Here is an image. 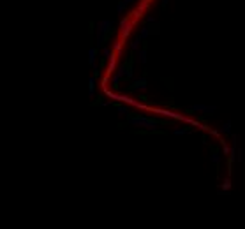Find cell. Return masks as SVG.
Returning <instances> with one entry per match:
<instances>
[{
	"label": "cell",
	"instance_id": "obj_1",
	"mask_svg": "<svg viewBox=\"0 0 245 229\" xmlns=\"http://www.w3.org/2000/svg\"><path fill=\"white\" fill-rule=\"evenodd\" d=\"M113 27H115L113 20H101V21H97V35L106 37V34L111 32V28Z\"/></svg>",
	"mask_w": 245,
	"mask_h": 229
},
{
	"label": "cell",
	"instance_id": "obj_2",
	"mask_svg": "<svg viewBox=\"0 0 245 229\" xmlns=\"http://www.w3.org/2000/svg\"><path fill=\"white\" fill-rule=\"evenodd\" d=\"M132 27H134V21L131 20V18H122L120 20V34H122V37H127L131 32H132Z\"/></svg>",
	"mask_w": 245,
	"mask_h": 229
},
{
	"label": "cell",
	"instance_id": "obj_3",
	"mask_svg": "<svg viewBox=\"0 0 245 229\" xmlns=\"http://www.w3.org/2000/svg\"><path fill=\"white\" fill-rule=\"evenodd\" d=\"M136 60L139 64H145L147 62V50H143V48H139L136 53Z\"/></svg>",
	"mask_w": 245,
	"mask_h": 229
},
{
	"label": "cell",
	"instance_id": "obj_4",
	"mask_svg": "<svg viewBox=\"0 0 245 229\" xmlns=\"http://www.w3.org/2000/svg\"><path fill=\"white\" fill-rule=\"evenodd\" d=\"M95 56H97V48L92 46V48L88 50V62H90L92 65H95Z\"/></svg>",
	"mask_w": 245,
	"mask_h": 229
},
{
	"label": "cell",
	"instance_id": "obj_5",
	"mask_svg": "<svg viewBox=\"0 0 245 229\" xmlns=\"http://www.w3.org/2000/svg\"><path fill=\"white\" fill-rule=\"evenodd\" d=\"M148 35H150V25H145V27H141V30H139V35H138V37L143 41V39H147Z\"/></svg>",
	"mask_w": 245,
	"mask_h": 229
},
{
	"label": "cell",
	"instance_id": "obj_6",
	"mask_svg": "<svg viewBox=\"0 0 245 229\" xmlns=\"http://www.w3.org/2000/svg\"><path fill=\"white\" fill-rule=\"evenodd\" d=\"M139 44H141V39H139V37L132 39L131 41V50H132V51H138V50H139Z\"/></svg>",
	"mask_w": 245,
	"mask_h": 229
},
{
	"label": "cell",
	"instance_id": "obj_7",
	"mask_svg": "<svg viewBox=\"0 0 245 229\" xmlns=\"http://www.w3.org/2000/svg\"><path fill=\"white\" fill-rule=\"evenodd\" d=\"M134 88H138V90H145V88H147V81L145 80L134 81Z\"/></svg>",
	"mask_w": 245,
	"mask_h": 229
},
{
	"label": "cell",
	"instance_id": "obj_8",
	"mask_svg": "<svg viewBox=\"0 0 245 229\" xmlns=\"http://www.w3.org/2000/svg\"><path fill=\"white\" fill-rule=\"evenodd\" d=\"M125 7H127V4H125L123 0H118V4H116V13L122 14L123 11H125Z\"/></svg>",
	"mask_w": 245,
	"mask_h": 229
},
{
	"label": "cell",
	"instance_id": "obj_9",
	"mask_svg": "<svg viewBox=\"0 0 245 229\" xmlns=\"http://www.w3.org/2000/svg\"><path fill=\"white\" fill-rule=\"evenodd\" d=\"M115 58L116 56H111L109 58V65H108V74H111L113 71H115V67H116V64H115Z\"/></svg>",
	"mask_w": 245,
	"mask_h": 229
},
{
	"label": "cell",
	"instance_id": "obj_10",
	"mask_svg": "<svg viewBox=\"0 0 245 229\" xmlns=\"http://www.w3.org/2000/svg\"><path fill=\"white\" fill-rule=\"evenodd\" d=\"M145 11H147V9H145V7H141V5H139V7H136V11H134V13H132V16H134V18H141V16H143V13H145Z\"/></svg>",
	"mask_w": 245,
	"mask_h": 229
},
{
	"label": "cell",
	"instance_id": "obj_11",
	"mask_svg": "<svg viewBox=\"0 0 245 229\" xmlns=\"http://www.w3.org/2000/svg\"><path fill=\"white\" fill-rule=\"evenodd\" d=\"M102 56H104L106 60H109L111 56H115V53H113V51H111L109 48H104V50H102Z\"/></svg>",
	"mask_w": 245,
	"mask_h": 229
},
{
	"label": "cell",
	"instance_id": "obj_12",
	"mask_svg": "<svg viewBox=\"0 0 245 229\" xmlns=\"http://www.w3.org/2000/svg\"><path fill=\"white\" fill-rule=\"evenodd\" d=\"M113 50H115L116 53H120V51H122V41H115V42H113Z\"/></svg>",
	"mask_w": 245,
	"mask_h": 229
},
{
	"label": "cell",
	"instance_id": "obj_13",
	"mask_svg": "<svg viewBox=\"0 0 245 229\" xmlns=\"http://www.w3.org/2000/svg\"><path fill=\"white\" fill-rule=\"evenodd\" d=\"M95 92V78H90V95H94Z\"/></svg>",
	"mask_w": 245,
	"mask_h": 229
},
{
	"label": "cell",
	"instance_id": "obj_14",
	"mask_svg": "<svg viewBox=\"0 0 245 229\" xmlns=\"http://www.w3.org/2000/svg\"><path fill=\"white\" fill-rule=\"evenodd\" d=\"M147 21H148V25H152V23H157V16H153V14H150L148 18H147Z\"/></svg>",
	"mask_w": 245,
	"mask_h": 229
},
{
	"label": "cell",
	"instance_id": "obj_15",
	"mask_svg": "<svg viewBox=\"0 0 245 229\" xmlns=\"http://www.w3.org/2000/svg\"><path fill=\"white\" fill-rule=\"evenodd\" d=\"M222 132H229V123H226V125L222 127Z\"/></svg>",
	"mask_w": 245,
	"mask_h": 229
},
{
	"label": "cell",
	"instance_id": "obj_16",
	"mask_svg": "<svg viewBox=\"0 0 245 229\" xmlns=\"http://www.w3.org/2000/svg\"><path fill=\"white\" fill-rule=\"evenodd\" d=\"M125 113H127V109H123V108L118 109V115H125Z\"/></svg>",
	"mask_w": 245,
	"mask_h": 229
},
{
	"label": "cell",
	"instance_id": "obj_17",
	"mask_svg": "<svg viewBox=\"0 0 245 229\" xmlns=\"http://www.w3.org/2000/svg\"><path fill=\"white\" fill-rule=\"evenodd\" d=\"M161 2H162V5H168V2H169V0H161Z\"/></svg>",
	"mask_w": 245,
	"mask_h": 229
},
{
	"label": "cell",
	"instance_id": "obj_18",
	"mask_svg": "<svg viewBox=\"0 0 245 229\" xmlns=\"http://www.w3.org/2000/svg\"><path fill=\"white\" fill-rule=\"evenodd\" d=\"M123 2H125V4H131V2H134V0H123Z\"/></svg>",
	"mask_w": 245,
	"mask_h": 229
}]
</instances>
